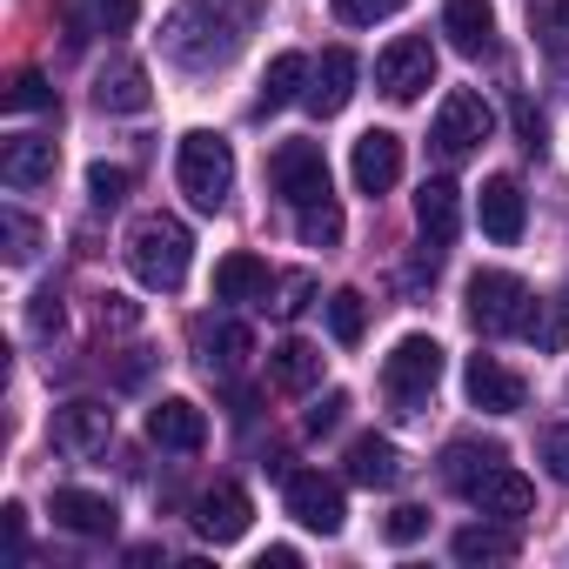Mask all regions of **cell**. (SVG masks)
I'll return each instance as SVG.
<instances>
[{
    "mask_svg": "<svg viewBox=\"0 0 569 569\" xmlns=\"http://www.w3.org/2000/svg\"><path fill=\"white\" fill-rule=\"evenodd\" d=\"M241 28H248V21H234L221 0H188V8H174V14H168L161 48H168V61H181V68L208 74V68H228V61H234Z\"/></svg>",
    "mask_w": 569,
    "mask_h": 569,
    "instance_id": "1",
    "label": "cell"
},
{
    "mask_svg": "<svg viewBox=\"0 0 569 569\" xmlns=\"http://www.w3.org/2000/svg\"><path fill=\"white\" fill-rule=\"evenodd\" d=\"M188 261H194L188 221H174V214H141V221L128 228V268H134L141 289L174 296L181 281H188Z\"/></svg>",
    "mask_w": 569,
    "mask_h": 569,
    "instance_id": "2",
    "label": "cell"
},
{
    "mask_svg": "<svg viewBox=\"0 0 569 569\" xmlns=\"http://www.w3.org/2000/svg\"><path fill=\"white\" fill-rule=\"evenodd\" d=\"M174 181H181V194L201 208V214H221L228 208V194H234V148L221 141V134H181V148H174Z\"/></svg>",
    "mask_w": 569,
    "mask_h": 569,
    "instance_id": "3",
    "label": "cell"
},
{
    "mask_svg": "<svg viewBox=\"0 0 569 569\" xmlns=\"http://www.w3.org/2000/svg\"><path fill=\"white\" fill-rule=\"evenodd\" d=\"M436 382H442V342L436 336H402L382 362V396L396 402V416H422Z\"/></svg>",
    "mask_w": 569,
    "mask_h": 569,
    "instance_id": "4",
    "label": "cell"
},
{
    "mask_svg": "<svg viewBox=\"0 0 569 569\" xmlns=\"http://www.w3.org/2000/svg\"><path fill=\"white\" fill-rule=\"evenodd\" d=\"M529 289L509 274V268H476L469 274V302H462V316H469V329L476 336H516L522 329V316H529Z\"/></svg>",
    "mask_w": 569,
    "mask_h": 569,
    "instance_id": "5",
    "label": "cell"
},
{
    "mask_svg": "<svg viewBox=\"0 0 569 569\" xmlns=\"http://www.w3.org/2000/svg\"><path fill=\"white\" fill-rule=\"evenodd\" d=\"M489 128H496L489 101H482V94H469V88H456V94L436 108V121H429V148H436L442 161H469V154L489 141Z\"/></svg>",
    "mask_w": 569,
    "mask_h": 569,
    "instance_id": "6",
    "label": "cell"
},
{
    "mask_svg": "<svg viewBox=\"0 0 569 569\" xmlns=\"http://www.w3.org/2000/svg\"><path fill=\"white\" fill-rule=\"evenodd\" d=\"M268 181H274L281 201H296V208L329 201V154H322L316 141H281V148L268 154Z\"/></svg>",
    "mask_w": 569,
    "mask_h": 569,
    "instance_id": "7",
    "label": "cell"
},
{
    "mask_svg": "<svg viewBox=\"0 0 569 569\" xmlns=\"http://www.w3.org/2000/svg\"><path fill=\"white\" fill-rule=\"evenodd\" d=\"M376 88H382L389 101H422V94L436 88V48H429L422 34L389 41V48L376 54Z\"/></svg>",
    "mask_w": 569,
    "mask_h": 569,
    "instance_id": "8",
    "label": "cell"
},
{
    "mask_svg": "<svg viewBox=\"0 0 569 569\" xmlns=\"http://www.w3.org/2000/svg\"><path fill=\"white\" fill-rule=\"evenodd\" d=\"M289 516H296L302 529H316V536H342V522H349V496H342L336 476H322V469H296V476H289Z\"/></svg>",
    "mask_w": 569,
    "mask_h": 569,
    "instance_id": "9",
    "label": "cell"
},
{
    "mask_svg": "<svg viewBox=\"0 0 569 569\" xmlns=\"http://www.w3.org/2000/svg\"><path fill=\"white\" fill-rule=\"evenodd\" d=\"M349 174H356V188H362V194H389V188L402 181V134H389V128L356 134Z\"/></svg>",
    "mask_w": 569,
    "mask_h": 569,
    "instance_id": "10",
    "label": "cell"
},
{
    "mask_svg": "<svg viewBox=\"0 0 569 569\" xmlns=\"http://www.w3.org/2000/svg\"><path fill=\"white\" fill-rule=\"evenodd\" d=\"M462 389H469V402H476L482 416H516V409L529 402L522 376H516V369H502L496 356H469V369H462Z\"/></svg>",
    "mask_w": 569,
    "mask_h": 569,
    "instance_id": "11",
    "label": "cell"
},
{
    "mask_svg": "<svg viewBox=\"0 0 569 569\" xmlns=\"http://www.w3.org/2000/svg\"><path fill=\"white\" fill-rule=\"evenodd\" d=\"M108 436H114V409L108 402H61L54 409V449H68V456H101L108 449Z\"/></svg>",
    "mask_w": 569,
    "mask_h": 569,
    "instance_id": "12",
    "label": "cell"
},
{
    "mask_svg": "<svg viewBox=\"0 0 569 569\" xmlns=\"http://www.w3.org/2000/svg\"><path fill=\"white\" fill-rule=\"evenodd\" d=\"M248 516H254V509H248V496H241L234 482H214V489L194 496V536L214 542V549H221V542H241V536H248Z\"/></svg>",
    "mask_w": 569,
    "mask_h": 569,
    "instance_id": "13",
    "label": "cell"
},
{
    "mask_svg": "<svg viewBox=\"0 0 569 569\" xmlns=\"http://www.w3.org/2000/svg\"><path fill=\"white\" fill-rule=\"evenodd\" d=\"M356 54L349 48H329L316 68H309V94H302V108L316 114V121H329V114H342L349 108V94H356Z\"/></svg>",
    "mask_w": 569,
    "mask_h": 569,
    "instance_id": "14",
    "label": "cell"
},
{
    "mask_svg": "<svg viewBox=\"0 0 569 569\" xmlns=\"http://www.w3.org/2000/svg\"><path fill=\"white\" fill-rule=\"evenodd\" d=\"M148 442H161V449H174V456H194V449L208 442V416H201L188 396H161V402L148 409Z\"/></svg>",
    "mask_w": 569,
    "mask_h": 569,
    "instance_id": "15",
    "label": "cell"
},
{
    "mask_svg": "<svg viewBox=\"0 0 569 569\" xmlns=\"http://www.w3.org/2000/svg\"><path fill=\"white\" fill-rule=\"evenodd\" d=\"M442 34L456 54L482 61V54H496V8L489 0H442Z\"/></svg>",
    "mask_w": 569,
    "mask_h": 569,
    "instance_id": "16",
    "label": "cell"
},
{
    "mask_svg": "<svg viewBox=\"0 0 569 569\" xmlns=\"http://www.w3.org/2000/svg\"><path fill=\"white\" fill-rule=\"evenodd\" d=\"M416 228H422L429 248H449L456 241V228H462V188L449 174H436V181L416 188Z\"/></svg>",
    "mask_w": 569,
    "mask_h": 569,
    "instance_id": "17",
    "label": "cell"
},
{
    "mask_svg": "<svg viewBox=\"0 0 569 569\" xmlns=\"http://www.w3.org/2000/svg\"><path fill=\"white\" fill-rule=\"evenodd\" d=\"M469 502H476L482 516H496V522H522V516L536 509V489H529V476H522V469L496 462V469L469 489Z\"/></svg>",
    "mask_w": 569,
    "mask_h": 569,
    "instance_id": "18",
    "label": "cell"
},
{
    "mask_svg": "<svg viewBox=\"0 0 569 569\" xmlns=\"http://www.w3.org/2000/svg\"><path fill=\"white\" fill-rule=\"evenodd\" d=\"M0 181L8 188H48L54 181V141L41 134H14V141H0Z\"/></svg>",
    "mask_w": 569,
    "mask_h": 569,
    "instance_id": "19",
    "label": "cell"
},
{
    "mask_svg": "<svg viewBox=\"0 0 569 569\" xmlns=\"http://www.w3.org/2000/svg\"><path fill=\"white\" fill-rule=\"evenodd\" d=\"M476 214H482V234H489V241H502V248L522 241V214H529V208H522V188H516L509 174H489V181H482Z\"/></svg>",
    "mask_w": 569,
    "mask_h": 569,
    "instance_id": "20",
    "label": "cell"
},
{
    "mask_svg": "<svg viewBox=\"0 0 569 569\" xmlns=\"http://www.w3.org/2000/svg\"><path fill=\"white\" fill-rule=\"evenodd\" d=\"M148 101H154V88H148V68L141 61H114V68L94 74V108L101 114H141Z\"/></svg>",
    "mask_w": 569,
    "mask_h": 569,
    "instance_id": "21",
    "label": "cell"
},
{
    "mask_svg": "<svg viewBox=\"0 0 569 569\" xmlns=\"http://www.w3.org/2000/svg\"><path fill=\"white\" fill-rule=\"evenodd\" d=\"M268 289H274V274H268V261H261V254L234 248V254H221V261H214V302H261Z\"/></svg>",
    "mask_w": 569,
    "mask_h": 569,
    "instance_id": "22",
    "label": "cell"
},
{
    "mask_svg": "<svg viewBox=\"0 0 569 569\" xmlns=\"http://www.w3.org/2000/svg\"><path fill=\"white\" fill-rule=\"evenodd\" d=\"M54 522L74 529V536H114L121 509H114L101 489H54Z\"/></svg>",
    "mask_w": 569,
    "mask_h": 569,
    "instance_id": "23",
    "label": "cell"
},
{
    "mask_svg": "<svg viewBox=\"0 0 569 569\" xmlns=\"http://www.w3.org/2000/svg\"><path fill=\"white\" fill-rule=\"evenodd\" d=\"M309 94V54H274L268 74H261V94H254V114H281L289 101Z\"/></svg>",
    "mask_w": 569,
    "mask_h": 569,
    "instance_id": "24",
    "label": "cell"
},
{
    "mask_svg": "<svg viewBox=\"0 0 569 569\" xmlns=\"http://www.w3.org/2000/svg\"><path fill=\"white\" fill-rule=\"evenodd\" d=\"M268 382L274 389H289V396H302V389H316L322 382V349L316 342H281V349H268Z\"/></svg>",
    "mask_w": 569,
    "mask_h": 569,
    "instance_id": "25",
    "label": "cell"
},
{
    "mask_svg": "<svg viewBox=\"0 0 569 569\" xmlns=\"http://www.w3.org/2000/svg\"><path fill=\"white\" fill-rule=\"evenodd\" d=\"M349 476H356L362 489H396V476H402L396 442H389V436H356V442H349Z\"/></svg>",
    "mask_w": 569,
    "mask_h": 569,
    "instance_id": "26",
    "label": "cell"
},
{
    "mask_svg": "<svg viewBox=\"0 0 569 569\" xmlns=\"http://www.w3.org/2000/svg\"><path fill=\"white\" fill-rule=\"evenodd\" d=\"M496 462H509V456H502V442H469V436H462V442H449V449H442V482L469 496Z\"/></svg>",
    "mask_w": 569,
    "mask_h": 569,
    "instance_id": "27",
    "label": "cell"
},
{
    "mask_svg": "<svg viewBox=\"0 0 569 569\" xmlns=\"http://www.w3.org/2000/svg\"><path fill=\"white\" fill-rule=\"evenodd\" d=\"M456 562H509L516 556V536L509 529H496V522H469V529H456Z\"/></svg>",
    "mask_w": 569,
    "mask_h": 569,
    "instance_id": "28",
    "label": "cell"
},
{
    "mask_svg": "<svg viewBox=\"0 0 569 569\" xmlns=\"http://www.w3.org/2000/svg\"><path fill=\"white\" fill-rule=\"evenodd\" d=\"M201 349H208V369H214V376H234V369L254 356V336H248L241 322H214V329L201 336Z\"/></svg>",
    "mask_w": 569,
    "mask_h": 569,
    "instance_id": "29",
    "label": "cell"
},
{
    "mask_svg": "<svg viewBox=\"0 0 569 569\" xmlns=\"http://www.w3.org/2000/svg\"><path fill=\"white\" fill-rule=\"evenodd\" d=\"M342 208L336 201H309V208H296V234H302V248H336L342 241Z\"/></svg>",
    "mask_w": 569,
    "mask_h": 569,
    "instance_id": "30",
    "label": "cell"
},
{
    "mask_svg": "<svg viewBox=\"0 0 569 569\" xmlns=\"http://www.w3.org/2000/svg\"><path fill=\"white\" fill-rule=\"evenodd\" d=\"M362 329H369V302H362L356 289H336V296H329V336H336L342 349H356Z\"/></svg>",
    "mask_w": 569,
    "mask_h": 569,
    "instance_id": "31",
    "label": "cell"
},
{
    "mask_svg": "<svg viewBox=\"0 0 569 569\" xmlns=\"http://www.w3.org/2000/svg\"><path fill=\"white\" fill-rule=\"evenodd\" d=\"M516 336H529L536 349H562L569 342V322H562V309L556 302H529V316H522V329Z\"/></svg>",
    "mask_w": 569,
    "mask_h": 569,
    "instance_id": "32",
    "label": "cell"
},
{
    "mask_svg": "<svg viewBox=\"0 0 569 569\" xmlns=\"http://www.w3.org/2000/svg\"><path fill=\"white\" fill-rule=\"evenodd\" d=\"M342 28H376V21H396L409 0H329Z\"/></svg>",
    "mask_w": 569,
    "mask_h": 569,
    "instance_id": "33",
    "label": "cell"
},
{
    "mask_svg": "<svg viewBox=\"0 0 569 569\" xmlns=\"http://www.w3.org/2000/svg\"><path fill=\"white\" fill-rule=\"evenodd\" d=\"M8 108L14 114H41V108H54V88H48V74H14V88H8Z\"/></svg>",
    "mask_w": 569,
    "mask_h": 569,
    "instance_id": "34",
    "label": "cell"
},
{
    "mask_svg": "<svg viewBox=\"0 0 569 569\" xmlns=\"http://www.w3.org/2000/svg\"><path fill=\"white\" fill-rule=\"evenodd\" d=\"M121 194H128V168H114V161H94V168H88V201H94V208H114Z\"/></svg>",
    "mask_w": 569,
    "mask_h": 569,
    "instance_id": "35",
    "label": "cell"
},
{
    "mask_svg": "<svg viewBox=\"0 0 569 569\" xmlns=\"http://www.w3.org/2000/svg\"><path fill=\"white\" fill-rule=\"evenodd\" d=\"M0 234H8V261H34V241H41V228H34L21 208H8V214H0Z\"/></svg>",
    "mask_w": 569,
    "mask_h": 569,
    "instance_id": "36",
    "label": "cell"
},
{
    "mask_svg": "<svg viewBox=\"0 0 569 569\" xmlns=\"http://www.w3.org/2000/svg\"><path fill=\"white\" fill-rule=\"evenodd\" d=\"M88 14H94V28H101V34H128V28L141 21V0H94Z\"/></svg>",
    "mask_w": 569,
    "mask_h": 569,
    "instance_id": "37",
    "label": "cell"
},
{
    "mask_svg": "<svg viewBox=\"0 0 569 569\" xmlns=\"http://www.w3.org/2000/svg\"><path fill=\"white\" fill-rule=\"evenodd\" d=\"M342 416H349V396H342V389H329L302 422H309V436H336V429H342Z\"/></svg>",
    "mask_w": 569,
    "mask_h": 569,
    "instance_id": "38",
    "label": "cell"
},
{
    "mask_svg": "<svg viewBox=\"0 0 569 569\" xmlns=\"http://www.w3.org/2000/svg\"><path fill=\"white\" fill-rule=\"evenodd\" d=\"M61 322H68V316H61V296L41 289V296L28 302V329H34V336H61Z\"/></svg>",
    "mask_w": 569,
    "mask_h": 569,
    "instance_id": "39",
    "label": "cell"
},
{
    "mask_svg": "<svg viewBox=\"0 0 569 569\" xmlns=\"http://www.w3.org/2000/svg\"><path fill=\"white\" fill-rule=\"evenodd\" d=\"M389 542H416L422 529H429V509H416V502H402V509H389Z\"/></svg>",
    "mask_w": 569,
    "mask_h": 569,
    "instance_id": "40",
    "label": "cell"
},
{
    "mask_svg": "<svg viewBox=\"0 0 569 569\" xmlns=\"http://www.w3.org/2000/svg\"><path fill=\"white\" fill-rule=\"evenodd\" d=\"M316 302V274H289L281 281V302H274V316H302Z\"/></svg>",
    "mask_w": 569,
    "mask_h": 569,
    "instance_id": "41",
    "label": "cell"
},
{
    "mask_svg": "<svg viewBox=\"0 0 569 569\" xmlns=\"http://www.w3.org/2000/svg\"><path fill=\"white\" fill-rule=\"evenodd\" d=\"M509 114H516V141H522L529 154H542V114H536L522 94H516V108H509Z\"/></svg>",
    "mask_w": 569,
    "mask_h": 569,
    "instance_id": "42",
    "label": "cell"
},
{
    "mask_svg": "<svg viewBox=\"0 0 569 569\" xmlns=\"http://www.w3.org/2000/svg\"><path fill=\"white\" fill-rule=\"evenodd\" d=\"M542 462H549V476H556V482H569V422L542 436Z\"/></svg>",
    "mask_w": 569,
    "mask_h": 569,
    "instance_id": "43",
    "label": "cell"
},
{
    "mask_svg": "<svg viewBox=\"0 0 569 569\" xmlns=\"http://www.w3.org/2000/svg\"><path fill=\"white\" fill-rule=\"evenodd\" d=\"M101 322H114V329H134V322H141V309H134L128 296H101Z\"/></svg>",
    "mask_w": 569,
    "mask_h": 569,
    "instance_id": "44",
    "label": "cell"
},
{
    "mask_svg": "<svg viewBox=\"0 0 569 569\" xmlns=\"http://www.w3.org/2000/svg\"><path fill=\"white\" fill-rule=\"evenodd\" d=\"M0 516H8V549L21 556V549H28V509H21V502H8Z\"/></svg>",
    "mask_w": 569,
    "mask_h": 569,
    "instance_id": "45",
    "label": "cell"
},
{
    "mask_svg": "<svg viewBox=\"0 0 569 569\" xmlns=\"http://www.w3.org/2000/svg\"><path fill=\"white\" fill-rule=\"evenodd\" d=\"M302 562V549H289V542H274V549H261V569H296Z\"/></svg>",
    "mask_w": 569,
    "mask_h": 569,
    "instance_id": "46",
    "label": "cell"
}]
</instances>
